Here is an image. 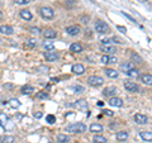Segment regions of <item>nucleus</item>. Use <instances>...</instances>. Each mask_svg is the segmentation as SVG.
<instances>
[{"mask_svg": "<svg viewBox=\"0 0 152 143\" xmlns=\"http://www.w3.org/2000/svg\"><path fill=\"white\" fill-rule=\"evenodd\" d=\"M43 56H45V58L47 61H50V62H52V61H56L57 58H58V55H57L56 52H46Z\"/></svg>", "mask_w": 152, "mask_h": 143, "instance_id": "obj_17", "label": "nucleus"}, {"mask_svg": "<svg viewBox=\"0 0 152 143\" xmlns=\"http://www.w3.org/2000/svg\"><path fill=\"white\" fill-rule=\"evenodd\" d=\"M140 3H142V4H145V3H147V0H138Z\"/></svg>", "mask_w": 152, "mask_h": 143, "instance_id": "obj_47", "label": "nucleus"}, {"mask_svg": "<svg viewBox=\"0 0 152 143\" xmlns=\"http://www.w3.org/2000/svg\"><path fill=\"white\" fill-rule=\"evenodd\" d=\"M86 131V125L84 123L79 122V123H72L66 127V132L67 133H84Z\"/></svg>", "mask_w": 152, "mask_h": 143, "instance_id": "obj_1", "label": "nucleus"}, {"mask_svg": "<svg viewBox=\"0 0 152 143\" xmlns=\"http://www.w3.org/2000/svg\"><path fill=\"white\" fill-rule=\"evenodd\" d=\"M9 105H10L12 108H19L20 107V103H19L18 99H10L9 100Z\"/></svg>", "mask_w": 152, "mask_h": 143, "instance_id": "obj_33", "label": "nucleus"}, {"mask_svg": "<svg viewBox=\"0 0 152 143\" xmlns=\"http://www.w3.org/2000/svg\"><path fill=\"white\" fill-rule=\"evenodd\" d=\"M70 51L74 52V53H80L83 51V46L80 43H72L70 46Z\"/></svg>", "mask_w": 152, "mask_h": 143, "instance_id": "obj_20", "label": "nucleus"}, {"mask_svg": "<svg viewBox=\"0 0 152 143\" xmlns=\"http://www.w3.org/2000/svg\"><path fill=\"white\" fill-rule=\"evenodd\" d=\"M46 120H47L48 124H53V123H56V117L52 115V114H50V115L46 117Z\"/></svg>", "mask_w": 152, "mask_h": 143, "instance_id": "obj_36", "label": "nucleus"}, {"mask_svg": "<svg viewBox=\"0 0 152 143\" xmlns=\"http://www.w3.org/2000/svg\"><path fill=\"white\" fill-rule=\"evenodd\" d=\"M126 75H128L129 77H138V76H140V72H138V70L132 69V70L128 71V72H126Z\"/></svg>", "mask_w": 152, "mask_h": 143, "instance_id": "obj_31", "label": "nucleus"}, {"mask_svg": "<svg viewBox=\"0 0 152 143\" xmlns=\"http://www.w3.org/2000/svg\"><path fill=\"white\" fill-rule=\"evenodd\" d=\"M117 29L119 32H122V33H127V28L123 27V26H117Z\"/></svg>", "mask_w": 152, "mask_h": 143, "instance_id": "obj_43", "label": "nucleus"}, {"mask_svg": "<svg viewBox=\"0 0 152 143\" xmlns=\"http://www.w3.org/2000/svg\"><path fill=\"white\" fill-rule=\"evenodd\" d=\"M36 98L37 99H47L48 98V94H47L46 91H39V93L36 94Z\"/></svg>", "mask_w": 152, "mask_h": 143, "instance_id": "obj_35", "label": "nucleus"}, {"mask_svg": "<svg viewBox=\"0 0 152 143\" xmlns=\"http://www.w3.org/2000/svg\"><path fill=\"white\" fill-rule=\"evenodd\" d=\"M80 32H81V28H80V26H76V24L66 28V33H67L69 36H77Z\"/></svg>", "mask_w": 152, "mask_h": 143, "instance_id": "obj_6", "label": "nucleus"}, {"mask_svg": "<svg viewBox=\"0 0 152 143\" xmlns=\"http://www.w3.org/2000/svg\"><path fill=\"white\" fill-rule=\"evenodd\" d=\"M123 85H124V89L127 90V91H129V93H137L140 90L138 85L132 82V81H124V84Z\"/></svg>", "mask_w": 152, "mask_h": 143, "instance_id": "obj_5", "label": "nucleus"}, {"mask_svg": "<svg viewBox=\"0 0 152 143\" xmlns=\"http://www.w3.org/2000/svg\"><path fill=\"white\" fill-rule=\"evenodd\" d=\"M39 14H41V17L43 19H52L55 17L53 9L50 8V7H42L39 9Z\"/></svg>", "mask_w": 152, "mask_h": 143, "instance_id": "obj_3", "label": "nucleus"}, {"mask_svg": "<svg viewBox=\"0 0 152 143\" xmlns=\"http://www.w3.org/2000/svg\"><path fill=\"white\" fill-rule=\"evenodd\" d=\"M9 120V118L5 113H0V125H5V123Z\"/></svg>", "mask_w": 152, "mask_h": 143, "instance_id": "obj_30", "label": "nucleus"}, {"mask_svg": "<svg viewBox=\"0 0 152 143\" xmlns=\"http://www.w3.org/2000/svg\"><path fill=\"white\" fill-rule=\"evenodd\" d=\"M100 51L104 52L105 55H109V53H115L117 52V48L113 46H109V45H102L100 46Z\"/></svg>", "mask_w": 152, "mask_h": 143, "instance_id": "obj_12", "label": "nucleus"}, {"mask_svg": "<svg viewBox=\"0 0 152 143\" xmlns=\"http://www.w3.org/2000/svg\"><path fill=\"white\" fill-rule=\"evenodd\" d=\"M108 104H109V105H110V107H117V108H121V107H123V100H122L121 98L113 96V98L109 99Z\"/></svg>", "mask_w": 152, "mask_h": 143, "instance_id": "obj_9", "label": "nucleus"}, {"mask_svg": "<svg viewBox=\"0 0 152 143\" xmlns=\"http://www.w3.org/2000/svg\"><path fill=\"white\" fill-rule=\"evenodd\" d=\"M141 81L145 85H148V86H152V75L151 74H143L141 76Z\"/></svg>", "mask_w": 152, "mask_h": 143, "instance_id": "obj_15", "label": "nucleus"}, {"mask_svg": "<svg viewBox=\"0 0 152 143\" xmlns=\"http://www.w3.org/2000/svg\"><path fill=\"white\" fill-rule=\"evenodd\" d=\"M42 117H43V114H42L41 112H38V113H34V118H37V119H41Z\"/></svg>", "mask_w": 152, "mask_h": 143, "instance_id": "obj_45", "label": "nucleus"}, {"mask_svg": "<svg viewBox=\"0 0 152 143\" xmlns=\"http://www.w3.org/2000/svg\"><path fill=\"white\" fill-rule=\"evenodd\" d=\"M29 31H31L32 34H36V36H38L41 33V29H39V28H37V27H32Z\"/></svg>", "mask_w": 152, "mask_h": 143, "instance_id": "obj_40", "label": "nucleus"}, {"mask_svg": "<svg viewBox=\"0 0 152 143\" xmlns=\"http://www.w3.org/2000/svg\"><path fill=\"white\" fill-rule=\"evenodd\" d=\"M15 142V138L13 136H5L3 138V143H14Z\"/></svg>", "mask_w": 152, "mask_h": 143, "instance_id": "obj_34", "label": "nucleus"}, {"mask_svg": "<svg viewBox=\"0 0 152 143\" xmlns=\"http://www.w3.org/2000/svg\"><path fill=\"white\" fill-rule=\"evenodd\" d=\"M57 142L58 143H69L70 142V137L66 136V134H62V133H60V134H57Z\"/></svg>", "mask_w": 152, "mask_h": 143, "instance_id": "obj_24", "label": "nucleus"}, {"mask_svg": "<svg viewBox=\"0 0 152 143\" xmlns=\"http://www.w3.org/2000/svg\"><path fill=\"white\" fill-rule=\"evenodd\" d=\"M103 113L105 114V115H108V117H113V115H114V113H113L112 110H104Z\"/></svg>", "mask_w": 152, "mask_h": 143, "instance_id": "obj_44", "label": "nucleus"}, {"mask_svg": "<svg viewBox=\"0 0 152 143\" xmlns=\"http://www.w3.org/2000/svg\"><path fill=\"white\" fill-rule=\"evenodd\" d=\"M48 71V67L47 66H39V67H37V72H41V74H45Z\"/></svg>", "mask_w": 152, "mask_h": 143, "instance_id": "obj_39", "label": "nucleus"}, {"mask_svg": "<svg viewBox=\"0 0 152 143\" xmlns=\"http://www.w3.org/2000/svg\"><path fill=\"white\" fill-rule=\"evenodd\" d=\"M94 28H95V31H96L98 33H100V34H108V33H110V28H109V26L103 20H96L95 22L94 23Z\"/></svg>", "mask_w": 152, "mask_h": 143, "instance_id": "obj_2", "label": "nucleus"}, {"mask_svg": "<svg viewBox=\"0 0 152 143\" xmlns=\"http://www.w3.org/2000/svg\"><path fill=\"white\" fill-rule=\"evenodd\" d=\"M122 14H123V15H124L127 19H129V20H131L132 23H136V19H134V18H132V17L129 15V14H127L126 12H122Z\"/></svg>", "mask_w": 152, "mask_h": 143, "instance_id": "obj_42", "label": "nucleus"}, {"mask_svg": "<svg viewBox=\"0 0 152 143\" xmlns=\"http://www.w3.org/2000/svg\"><path fill=\"white\" fill-rule=\"evenodd\" d=\"M43 36H45L46 39H52V38H55L57 36V32L53 29H46L43 32Z\"/></svg>", "mask_w": 152, "mask_h": 143, "instance_id": "obj_18", "label": "nucleus"}, {"mask_svg": "<svg viewBox=\"0 0 152 143\" xmlns=\"http://www.w3.org/2000/svg\"><path fill=\"white\" fill-rule=\"evenodd\" d=\"M132 69H134V65H133L132 62H124V63L121 65V70L124 71V74L128 72V71L132 70Z\"/></svg>", "mask_w": 152, "mask_h": 143, "instance_id": "obj_25", "label": "nucleus"}, {"mask_svg": "<svg viewBox=\"0 0 152 143\" xmlns=\"http://www.w3.org/2000/svg\"><path fill=\"white\" fill-rule=\"evenodd\" d=\"M102 63L104 65H108V63H117V57H114V56H109V55H103L102 56Z\"/></svg>", "mask_w": 152, "mask_h": 143, "instance_id": "obj_8", "label": "nucleus"}, {"mask_svg": "<svg viewBox=\"0 0 152 143\" xmlns=\"http://www.w3.org/2000/svg\"><path fill=\"white\" fill-rule=\"evenodd\" d=\"M132 60H133V61H136V62H138V63H142V62H143L142 57H141L138 53H136V52H132Z\"/></svg>", "mask_w": 152, "mask_h": 143, "instance_id": "obj_32", "label": "nucleus"}, {"mask_svg": "<svg viewBox=\"0 0 152 143\" xmlns=\"http://www.w3.org/2000/svg\"><path fill=\"white\" fill-rule=\"evenodd\" d=\"M75 108L76 109H79V110H88V103H86V100H84V99H80V100H76L75 101Z\"/></svg>", "mask_w": 152, "mask_h": 143, "instance_id": "obj_10", "label": "nucleus"}, {"mask_svg": "<svg viewBox=\"0 0 152 143\" xmlns=\"http://www.w3.org/2000/svg\"><path fill=\"white\" fill-rule=\"evenodd\" d=\"M93 142H94V143H107V138L98 134V136H94Z\"/></svg>", "mask_w": 152, "mask_h": 143, "instance_id": "obj_29", "label": "nucleus"}, {"mask_svg": "<svg viewBox=\"0 0 152 143\" xmlns=\"http://www.w3.org/2000/svg\"><path fill=\"white\" fill-rule=\"evenodd\" d=\"M71 71L75 74V75H83L85 72V67L81 65V63H76L72 66V69H71Z\"/></svg>", "mask_w": 152, "mask_h": 143, "instance_id": "obj_13", "label": "nucleus"}, {"mask_svg": "<svg viewBox=\"0 0 152 143\" xmlns=\"http://www.w3.org/2000/svg\"><path fill=\"white\" fill-rule=\"evenodd\" d=\"M0 18H1V12H0Z\"/></svg>", "mask_w": 152, "mask_h": 143, "instance_id": "obj_49", "label": "nucleus"}, {"mask_svg": "<svg viewBox=\"0 0 152 143\" xmlns=\"http://www.w3.org/2000/svg\"><path fill=\"white\" fill-rule=\"evenodd\" d=\"M71 89H72L75 93H77V94H80V93H84V90H85L83 86H79V85H75V86H72Z\"/></svg>", "mask_w": 152, "mask_h": 143, "instance_id": "obj_37", "label": "nucleus"}, {"mask_svg": "<svg viewBox=\"0 0 152 143\" xmlns=\"http://www.w3.org/2000/svg\"><path fill=\"white\" fill-rule=\"evenodd\" d=\"M134 122L137 123V124H147V122H148V119H147V117L145 115V114H141V113H137L134 114Z\"/></svg>", "mask_w": 152, "mask_h": 143, "instance_id": "obj_7", "label": "nucleus"}, {"mask_svg": "<svg viewBox=\"0 0 152 143\" xmlns=\"http://www.w3.org/2000/svg\"><path fill=\"white\" fill-rule=\"evenodd\" d=\"M140 136H141V138L143 141H146V142H152V132H141L140 133Z\"/></svg>", "mask_w": 152, "mask_h": 143, "instance_id": "obj_19", "label": "nucleus"}, {"mask_svg": "<svg viewBox=\"0 0 152 143\" xmlns=\"http://www.w3.org/2000/svg\"><path fill=\"white\" fill-rule=\"evenodd\" d=\"M36 46H37V41L34 38H29V39H27L24 42V47H27V48H33Z\"/></svg>", "mask_w": 152, "mask_h": 143, "instance_id": "obj_27", "label": "nucleus"}, {"mask_svg": "<svg viewBox=\"0 0 152 143\" xmlns=\"http://www.w3.org/2000/svg\"><path fill=\"white\" fill-rule=\"evenodd\" d=\"M20 93L24 94V95H29V94H32V93H34V89H33V86H31V85H26V86L22 88Z\"/></svg>", "mask_w": 152, "mask_h": 143, "instance_id": "obj_26", "label": "nucleus"}, {"mask_svg": "<svg viewBox=\"0 0 152 143\" xmlns=\"http://www.w3.org/2000/svg\"><path fill=\"white\" fill-rule=\"evenodd\" d=\"M65 1H72V0H65Z\"/></svg>", "mask_w": 152, "mask_h": 143, "instance_id": "obj_48", "label": "nucleus"}, {"mask_svg": "<svg viewBox=\"0 0 152 143\" xmlns=\"http://www.w3.org/2000/svg\"><path fill=\"white\" fill-rule=\"evenodd\" d=\"M98 105H99V107H103L104 103H103V101H98Z\"/></svg>", "mask_w": 152, "mask_h": 143, "instance_id": "obj_46", "label": "nucleus"}, {"mask_svg": "<svg viewBox=\"0 0 152 143\" xmlns=\"http://www.w3.org/2000/svg\"><path fill=\"white\" fill-rule=\"evenodd\" d=\"M90 132H93V133H102L103 132V127L100 124H98V123H93V124L90 125Z\"/></svg>", "mask_w": 152, "mask_h": 143, "instance_id": "obj_22", "label": "nucleus"}, {"mask_svg": "<svg viewBox=\"0 0 152 143\" xmlns=\"http://www.w3.org/2000/svg\"><path fill=\"white\" fill-rule=\"evenodd\" d=\"M118 93V89L117 88H114V86H108L103 90V95L104 96H114V95H117Z\"/></svg>", "mask_w": 152, "mask_h": 143, "instance_id": "obj_11", "label": "nucleus"}, {"mask_svg": "<svg viewBox=\"0 0 152 143\" xmlns=\"http://www.w3.org/2000/svg\"><path fill=\"white\" fill-rule=\"evenodd\" d=\"M112 42H114V43H118V45H122V43H124V41L121 39L119 37H113L112 38Z\"/></svg>", "mask_w": 152, "mask_h": 143, "instance_id": "obj_41", "label": "nucleus"}, {"mask_svg": "<svg viewBox=\"0 0 152 143\" xmlns=\"http://www.w3.org/2000/svg\"><path fill=\"white\" fill-rule=\"evenodd\" d=\"M42 46H43V48L47 50V51H52L55 48V43H53V42H51V41H45Z\"/></svg>", "mask_w": 152, "mask_h": 143, "instance_id": "obj_28", "label": "nucleus"}, {"mask_svg": "<svg viewBox=\"0 0 152 143\" xmlns=\"http://www.w3.org/2000/svg\"><path fill=\"white\" fill-rule=\"evenodd\" d=\"M88 82H89V85H91V86H94V88H99V86H102V85L104 84V79L100 77V76L93 75V76H90V77L88 79Z\"/></svg>", "mask_w": 152, "mask_h": 143, "instance_id": "obj_4", "label": "nucleus"}, {"mask_svg": "<svg viewBox=\"0 0 152 143\" xmlns=\"http://www.w3.org/2000/svg\"><path fill=\"white\" fill-rule=\"evenodd\" d=\"M32 0H14V3L18 4V5H26V4H29Z\"/></svg>", "mask_w": 152, "mask_h": 143, "instance_id": "obj_38", "label": "nucleus"}, {"mask_svg": "<svg viewBox=\"0 0 152 143\" xmlns=\"http://www.w3.org/2000/svg\"><path fill=\"white\" fill-rule=\"evenodd\" d=\"M19 15H20L22 19H24V20H31V19L33 18L32 13L29 10H27V9H22V10L19 12Z\"/></svg>", "mask_w": 152, "mask_h": 143, "instance_id": "obj_16", "label": "nucleus"}, {"mask_svg": "<svg viewBox=\"0 0 152 143\" xmlns=\"http://www.w3.org/2000/svg\"><path fill=\"white\" fill-rule=\"evenodd\" d=\"M115 137H117V139H118V141H121V142L127 141V138H128V132H126V131H121V132H118V133H117Z\"/></svg>", "mask_w": 152, "mask_h": 143, "instance_id": "obj_23", "label": "nucleus"}, {"mask_svg": "<svg viewBox=\"0 0 152 143\" xmlns=\"http://www.w3.org/2000/svg\"><path fill=\"white\" fill-rule=\"evenodd\" d=\"M0 33L5 36H12L14 33V29L10 26H0Z\"/></svg>", "mask_w": 152, "mask_h": 143, "instance_id": "obj_14", "label": "nucleus"}, {"mask_svg": "<svg viewBox=\"0 0 152 143\" xmlns=\"http://www.w3.org/2000/svg\"><path fill=\"white\" fill-rule=\"evenodd\" d=\"M104 72H105V75L108 76V77H110V79H117L118 77V72L115 70H113V69H105L104 70Z\"/></svg>", "mask_w": 152, "mask_h": 143, "instance_id": "obj_21", "label": "nucleus"}]
</instances>
